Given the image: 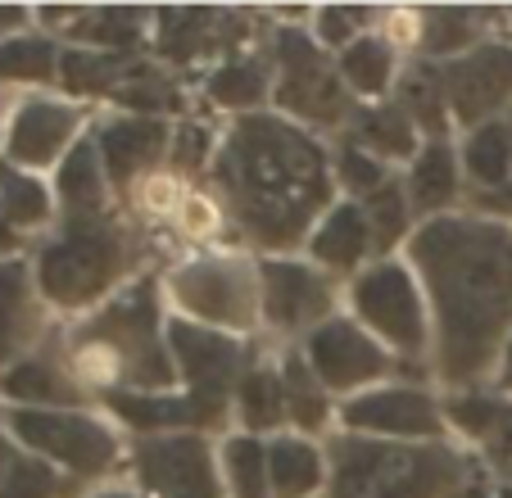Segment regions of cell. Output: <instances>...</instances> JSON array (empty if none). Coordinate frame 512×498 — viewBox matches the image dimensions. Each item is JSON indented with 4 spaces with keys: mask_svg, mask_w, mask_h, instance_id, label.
<instances>
[{
    "mask_svg": "<svg viewBox=\"0 0 512 498\" xmlns=\"http://www.w3.org/2000/svg\"><path fill=\"white\" fill-rule=\"evenodd\" d=\"M59 68H64V87L78 91V96H96V91L118 96L136 73L123 55H109V50H73V55L59 59Z\"/></svg>",
    "mask_w": 512,
    "mask_h": 498,
    "instance_id": "cell-27",
    "label": "cell"
},
{
    "mask_svg": "<svg viewBox=\"0 0 512 498\" xmlns=\"http://www.w3.org/2000/svg\"><path fill=\"white\" fill-rule=\"evenodd\" d=\"M463 163H467V173L476 177V182L485 186H508L512 182V136H508V123H485L476 127L472 136H467L463 145Z\"/></svg>",
    "mask_w": 512,
    "mask_h": 498,
    "instance_id": "cell-29",
    "label": "cell"
},
{
    "mask_svg": "<svg viewBox=\"0 0 512 498\" xmlns=\"http://www.w3.org/2000/svg\"><path fill=\"white\" fill-rule=\"evenodd\" d=\"M259 308L277 331L322 326V317L331 313V277L309 263L268 259L259 268Z\"/></svg>",
    "mask_w": 512,
    "mask_h": 498,
    "instance_id": "cell-14",
    "label": "cell"
},
{
    "mask_svg": "<svg viewBox=\"0 0 512 498\" xmlns=\"http://www.w3.org/2000/svg\"><path fill=\"white\" fill-rule=\"evenodd\" d=\"M168 127L159 118H114L100 127V159H105V177L114 186H127L136 173H145L150 163L164 154Z\"/></svg>",
    "mask_w": 512,
    "mask_h": 498,
    "instance_id": "cell-18",
    "label": "cell"
},
{
    "mask_svg": "<svg viewBox=\"0 0 512 498\" xmlns=\"http://www.w3.org/2000/svg\"><path fill=\"white\" fill-rule=\"evenodd\" d=\"M304 358L327 390H358L390 372V354L377 345V336H368L349 317H327L322 326H313Z\"/></svg>",
    "mask_w": 512,
    "mask_h": 498,
    "instance_id": "cell-13",
    "label": "cell"
},
{
    "mask_svg": "<svg viewBox=\"0 0 512 498\" xmlns=\"http://www.w3.org/2000/svg\"><path fill=\"white\" fill-rule=\"evenodd\" d=\"M10 426L32 453L59 462L82 476H100L118 462V440L87 412H55V408H14Z\"/></svg>",
    "mask_w": 512,
    "mask_h": 498,
    "instance_id": "cell-6",
    "label": "cell"
},
{
    "mask_svg": "<svg viewBox=\"0 0 512 498\" xmlns=\"http://www.w3.org/2000/svg\"><path fill=\"white\" fill-rule=\"evenodd\" d=\"M213 177L245 236L263 249H290L309 236L331 204L327 150L286 118L245 114L227 132Z\"/></svg>",
    "mask_w": 512,
    "mask_h": 498,
    "instance_id": "cell-2",
    "label": "cell"
},
{
    "mask_svg": "<svg viewBox=\"0 0 512 498\" xmlns=\"http://www.w3.org/2000/svg\"><path fill=\"white\" fill-rule=\"evenodd\" d=\"M209 96L227 109H254L268 96V73H263V64H254V59H227V64L213 68Z\"/></svg>",
    "mask_w": 512,
    "mask_h": 498,
    "instance_id": "cell-32",
    "label": "cell"
},
{
    "mask_svg": "<svg viewBox=\"0 0 512 498\" xmlns=\"http://www.w3.org/2000/svg\"><path fill=\"white\" fill-rule=\"evenodd\" d=\"M236 403H241V422L250 426V431H272V426H281L290 417L286 412V385H281V372H272V367H254V372H245Z\"/></svg>",
    "mask_w": 512,
    "mask_h": 498,
    "instance_id": "cell-30",
    "label": "cell"
},
{
    "mask_svg": "<svg viewBox=\"0 0 512 498\" xmlns=\"http://www.w3.org/2000/svg\"><path fill=\"white\" fill-rule=\"evenodd\" d=\"M372 14L368 10H354V5H336V10H322L318 14V37L322 46H340L349 50L358 41V28H368Z\"/></svg>",
    "mask_w": 512,
    "mask_h": 498,
    "instance_id": "cell-42",
    "label": "cell"
},
{
    "mask_svg": "<svg viewBox=\"0 0 512 498\" xmlns=\"http://www.w3.org/2000/svg\"><path fill=\"white\" fill-rule=\"evenodd\" d=\"M227 476H232V494L236 498H272V480H268V449L254 435H236L227 440Z\"/></svg>",
    "mask_w": 512,
    "mask_h": 498,
    "instance_id": "cell-33",
    "label": "cell"
},
{
    "mask_svg": "<svg viewBox=\"0 0 512 498\" xmlns=\"http://www.w3.org/2000/svg\"><path fill=\"white\" fill-rule=\"evenodd\" d=\"M358 322L368 326L372 336H381L399 354H422L426 345V308L422 290H417L413 272L399 263H377L349 290Z\"/></svg>",
    "mask_w": 512,
    "mask_h": 498,
    "instance_id": "cell-7",
    "label": "cell"
},
{
    "mask_svg": "<svg viewBox=\"0 0 512 498\" xmlns=\"http://www.w3.org/2000/svg\"><path fill=\"white\" fill-rule=\"evenodd\" d=\"M363 213H368V222H372L377 245L390 249L399 236H404V227H408V195H404V186L386 182L377 195H368V200H363Z\"/></svg>",
    "mask_w": 512,
    "mask_h": 498,
    "instance_id": "cell-40",
    "label": "cell"
},
{
    "mask_svg": "<svg viewBox=\"0 0 512 498\" xmlns=\"http://www.w3.org/2000/svg\"><path fill=\"white\" fill-rule=\"evenodd\" d=\"M223 28H236V19L213 10H159V50L173 59H191L213 37L223 41Z\"/></svg>",
    "mask_w": 512,
    "mask_h": 498,
    "instance_id": "cell-26",
    "label": "cell"
},
{
    "mask_svg": "<svg viewBox=\"0 0 512 498\" xmlns=\"http://www.w3.org/2000/svg\"><path fill=\"white\" fill-rule=\"evenodd\" d=\"M145 32L141 10H91V19L73 23V37H87L91 46L109 50V55H127Z\"/></svg>",
    "mask_w": 512,
    "mask_h": 498,
    "instance_id": "cell-34",
    "label": "cell"
},
{
    "mask_svg": "<svg viewBox=\"0 0 512 498\" xmlns=\"http://www.w3.org/2000/svg\"><path fill=\"white\" fill-rule=\"evenodd\" d=\"M340 422L349 431H372V435H395V440H440L445 417L435 408L431 394L422 390H368L340 403Z\"/></svg>",
    "mask_w": 512,
    "mask_h": 498,
    "instance_id": "cell-15",
    "label": "cell"
},
{
    "mask_svg": "<svg viewBox=\"0 0 512 498\" xmlns=\"http://www.w3.org/2000/svg\"><path fill=\"white\" fill-rule=\"evenodd\" d=\"M449 91V109L458 123L476 127L494 123L503 105H512V46H472L467 55H458L454 64L440 68Z\"/></svg>",
    "mask_w": 512,
    "mask_h": 498,
    "instance_id": "cell-12",
    "label": "cell"
},
{
    "mask_svg": "<svg viewBox=\"0 0 512 498\" xmlns=\"http://www.w3.org/2000/svg\"><path fill=\"white\" fill-rule=\"evenodd\" d=\"M78 358L96 376H114V381L132 385L136 394L164 390L177 376V367L168 354V336H159L155 281H141L127 295L109 299L78 336Z\"/></svg>",
    "mask_w": 512,
    "mask_h": 498,
    "instance_id": "cell-4",
    "label": "cell"
},
{
    "mask_svg": "<svg viewBox=\"0 0 512 498\" xmlns=\"http://www.w3.org/2000/svg\"><path fill=\"white\" fill-rule=\"evenodd\" d=\"M78 136V109L59 100H28L10 127V159L19 168H46Z\"/></svg>",
    "mask_w": 512,
    "mask_h": 498,
    "instance_id": "cell-17",
    "label": "cell"
},
{
    "mask_svg": "<svg viewBox=\"0 0 512 498\" xmlns=\"http://www.w3.org/2000/svg\"><path fill=\"white\" fill-rule=\"evenodd\" d=\"M336 182L345 186V191H354V195H377L381 186L390 182V173H386V163L377 159V154H368L363 145H354V141H345L336 150Z\"/></svg>",
    "mask_w": 512,
    "mask_h": 498,
    "instance_id": "cell-39",
    "label": "cell"
},
{
    "mask_svg": "<svg viewBox=\"0 0 512 498\" xmlns=\"http://www.w3.org/2000/svg\"><path fill=\"white\" fill-rule=\"evenodd\" d=\"M136 480L145 498H223L218 458L195 431L141 435L136 444Z\"/></svg>",
    "mask_w": 512,
    "mask_h": 498,
    "instance_id": "cell-9",
    "label": "cell"
},
{
    "mask_svg": "<svg viewBox=\"0 0 512 498\" xmlns=\"http://www.w3.org/2000/svg\"><path fill=\"white\" fill-rule=\"evenodd\" d=\"M123 263H127V249H123V236H118L114 222L82 218V222H68L64 236L41 249L37 286L50 304L82 308V304H96V299L109 295V286L118 281Z\"/></svg>",
    "mask_w": 512,
    "mask_h": 498,
    "instance_id": "cell-5",
    "label": "cell"
},
{
    "mask_svg": "<svg viewBox=\"0 0 512 498\" xmlns=\"http://www.w3.org/2000/svg\"><path fill=\"white\" fill-rule=\"evenodd\" d=\"M173 295L186 313L213 326H250L259 313V281L241 259H200L173 277Z\"/></svg>",
    "mask_w": 512,
    "mask_h": 498,
    "instance_id": "cell-10",
    "label": "cell"
},
{
    "mask_svg": "<svg viewBox=\"0 0 512 498\" xmlns=\"http://www.w3.org/2000/svg\"><path fill=\"white\" fill-rule=\"evenodd\" d=\"M0 498H59V476L41 458H14L5 471Z\"/></svg>",
    "mask_w": 512,
    "mask_h": 498,
    "instance_id": "cell-41",
    "label": "cell"
},
{
    "mask_svg": "<svg viewBox=\"0 0 512 498\" xmlns=\"http://www.w3.org/2000/svg\"><path fill=\"white\" fill-rule=\"evenodd\" d=\"M476 14L472 10H426L422 14V50L426 55H454L476 41Z\"/></svg>",
    "mask_w": 512,
    "mask_h": 498,
    "instance_id": "cell-38",
    "label": "cell"
},
{
    "mask_svg": "<svg viewBox=\"0 0 512 498\" xmlns=\"http://www.w3.org/2000/svg\"><path fill=\"white\" fill-rule=\"evenodd\" d=\"M485 209H494V213H508V218H512V182H508V186H499V191H490V195H485Z\"/></svg>",
    "mask_w": 512,
    "mask_h": 498,
    "instance_id": "cell-43",
    "label": "cell"
},
{
    "mask_svg": "<svg viewBox=\"0 0 512 498\" xmlns=\"http://www.w3.org/2000/svg\"><path fill=\"white\" fill-rule=\"evenodd\" d=\"M0 390L10 399L28 403V408H55V403H78V385L73 376L59 372L50 358H23L19 367H10V376L0 381Z\"/></svg>",
    "mask_w": 512,
    "mask_h": 498,
    "instance_id": "cell-25",
    "label": "cell"
},
{
    "mask_svg": "<svg viewBox=\"0 0 512 498\" xmlns=\"http://www.w3.org/2000/svg\"><path fill=\"white\" fill-rule=\"evenodd\" d=\"M435 304L440 376L467 385L508 345L512 227L499 218H431L408 245Z\"/></svg>",
    "mask_w": 512,
    "mask_h": 498,
    "instance_id": "cell-1",
    "label": "cell"
},
{
    "mask_svg": "<svg viewBox=\"0 0 512 498\" xmlns=\"http://www.w3.org/2000/svg\"><path fill=\"white\" fill-rule=\"evenodd\" d=\"M372 245H377V236H372V222L363 213V204H336L309 236V254L322 272L358 268V263L368 259Z\"/></svg>",
    "mask_w": 512,
    "mask_h": 498,
    "instance_id": "cell-19",
    "label": "cell"
},
{
    "mask_svg": "<svg viewBox=\"0 0 512 498\" xmlns=\"http://www.w3.org/2000/svg\"><path fill=\"white\" fill-rule=\"evenodd\" d=\"M59 68V55L46 37H14L0 46V77L10 82H50Z\"/></svg>",
    "mask_w": 512,
    "mask_h": 498,
    "instance_id": "cell-35",
    "label": "cell"
},
{
    "mask_svg": "<svg viewBox=\"0 0 512 498\" xmlns=\"http://www.w3.org/2000/svg\"><path fill=\"white\" fill-rule=\"evenodd\" d=\"M322 453L300 435H281L268 444V480L277 498H313L322 489Z\"/></svg>",
    "mask_w": 512,
    "mask_h": 498,
    "instance_id": "cell-22",
    "label": "cell"
},
{
    "mask_svg": "<svg viewBox=\"0 0 512 498\" xmlns=\"http://www.w3.org/2000/svg\"><path fill=\"white\" fill-rule=\"evenodd\" d=\"M281 385H286V412L304 426V431L327 426V385L313 376L309 358L286 354V363H281Z\"/></svg>",
    "mask_w": 512,
    "mask_h": 498,
    "instance_id": "cell-31",
    "label": "cell"
},
{
    "mask_svg": "<svg viewBox=\"0 0 512 498\" xmlns=\"http://www.w3.org/2000/svg\"><path fill=\"white\" fill-rule=\"evenodd\" d=\"M354 145L377 159H417V127L399 105H372L354 114Z\"/></svg>",
    "mask_w": 512,
    "mask_h": 498,
    "instance_id": "cell-23",
    "label": "cell"
},
{
    "mask_svg": "<svg viewBox=\"0 0 512 498\" xmlns=\"http://www.w3.org/2000/svg\"><path fill=\"white\" fill-rule=\"evenodd\" d=\"M96 498H132V494H114V489H109V494H96Z\"/></svg>",
    "mask_w": 512,
    "mask_h": 498,
    "instance_id": "cell-48",
    "label": "cell"
},
{
    "mask_svg": "<svg viewBox=\"0 0 512 498\" xmlns=\"http://www.w3.org/2000/svg\"><path fill=\"white\" fill-rule=\"evenodd\" d=\"M399 109H404L408 118H413L417 132H426L431 141H445L449 132V91H445V73L435 64H413L404 68V77H399Z\"/></svg>",
    "mask_w": 512,
    "mask_h": 498,
    "instance_id": "cell-21",
    "label": "cell"
},
{
    "mask_svg": "<svg viewBox=\"0 0 512 498\" xmlns=\"http://www.w3.org/2000/svg\"><path fill=\"white\" fill-rule=\"evenodd\" d=\"M109 408L123 417L127 426L145 435H177L191 426H213L223 422L218 403H204L195 394H136V390H109Z\"/></svg>",
    "mask_w": 512,
    "mask_h": 498,
    "instance_id": "cell-16",
    "label": "cell"
},
{
    "mask_svg": "<svg viewBox=\"0 0 512 498\" xmlns=\"http://www.w3.org/2000/svg\"><path fill=\"white\" fill-rule=\"evenodd\" d=\"M23 19H28V14H23L19 5H0V32H10V28H23Z\"/></svg>",
    "mask_w": 512,
    "mask_h": 498,
    "instance_id": "cell-45",
    "label": "cell"
},
{
    "mask_svg": "<svg viewBox=\"0 0 512 498\" xmlns=\"http://www.w3.org/2000/svg\"><path fill=\"white\" fill-rule=\"evenodd\" d=\"M499 385L512 394V336H508V345H503V354H499Z\"/></svg>",
    "mask_w": 512,
    "mask_h": 498,
    "instance_id": "cell-44",
    "label": "cell"
},
{
    "mask_svg": "<svg viewBox=\"0 0 512 498\" xmlns=\"http://www.w3.org/2000/svg\"><path fill=\"white\" fill-rule=\"evenodd\" d=\"M10 462H14V453H10V444H5V435H0V485H5V471H10Z\"/></svg>",
    "mask_w": 512,
    "mask_h": 498,
    "instance_id": "cell-46",
    "label": "cell"
},
{
    "mask_svg": "<svg viewBox=\"0 0 512 498\" xmlns=\"http://www.w3.org/2000/svg\"><path fill=\"white\" fill-rule=\"evenodd\" d=\"M390 73H395V50L381 37H358L340 55V77H345V87L358 91V96H372V100L386 96Z\"/></svg>",
    "mask_w": 512,
    "mask_h": 498,
    "instance_id": "cell-28",
    "label": "cell"
},
{
    "mask_svg": "<svg viewBox=\"0 0 512 498\" xmlns=\"http://www.w3.org/2000/svg\"><path fill=\"white\" fill-rule=\"evenodd\" d=\"M168 354H173V367L186 376V394L204 403H227V390L241 376V340L223 336L218 326H200L186 322V317H173L168 322Z\"/></svg>",
    "mask_w": 512,
    "mask_h": 498,
    "instance_id": "cell-11",
    "label": "cell"
},
{
    "mask_svg": "<svg viewBox=\"0 0 512 498\" xmlns=\"http://www.w3.org/2000/svg\"><path fill=\"white\" fill-rule=\"evenodd\" d=\"M277 64H281V87L277 100L295 118L309 123H340L349 114V87L340 68H331L327 50L304 32H281L277 37Z\"/></svg>",
    "mask_w": 512,
    "mask_h": 498,
    "instance_id": "cell-8",
    "label": "cell"
},
{
    "mask_svg": "<svg viewBox=\"0 0 512 498\" xmlns=\"http://www.w3.org/2000/svg\"><path fill=\"white\" fill-rule=\"evenodd\" d=\"M105 159H100V145L78 141L68 150L64 168H59V200H64L68 222L82 218H105Z\"/></svg>",
    "mask_w": 512,
    "mask_h": 498,
    "instance_id": "cell-20",
    "label": "cell"
},
{
    "mask_svg": "<svg viewBox=\"0 0 512 498\" xmlns=\"http://www.w3.org/2000/svg\"><path fill=\"white\" fill-rule=\"evenodd\" d=\"M463 485V458L449 444H386L345 440L331 444L327 498H449Z\"/></svg>",
    "mask_w": 512,
    "mask_h": 498,
    "instance_id": "cell-3",
    "label": "cell"
},
{
    "mask_svg": "<svg viewBox=\"0 0 512 498\" xmlns=\"http://www.w3.org/2000/svg\"><path fill=\"white\" fill-rule=\"evenodd\" d=\"M508 136H512V114H508Z\"/></svg>",
    "mask_w": 512,
    "mask_h": 498,
    "instance_id": "cell-49",
    "label": "cell"
},
{
    "mask_svg": "<svg viewBox=\"0 0 512 498\" xmlns=\"http://www.w3.org/2000/svg\"><path fill=\"white\" fill-rule=\"evenodd\" d=\"M23 322H28V268L0 263V363L19 345Z\"/></svg>",
    "mask_w": 512,
    "mask_h": 498,
    "instance_id": "cell-37",
    "label": "cell"
},
{
    "mask_svg": "<svg viewBox=\"0 0 512 498\" xmlns=\"http://www.w3.org/2000/svg\"><path fill=\"white\" fill-rule=\"evenodd\" d=\"M0 213L10 227H32V222H46L50 218V195L37 177H23L14 168L0 173Z\"/></svg>",
    "mask_w": 512,
    "mask_h": 498,
    "instance_id": "cell-36",
    "label": "cell"
},
{
    "mask_svg": "<svg viewBox=\"0 0 512 498\" xmlns=\"http://www.w3.org/2000/svg\"><path fill=\"white\" fill-rule=\"evenodd\" d=\"M458 195V163L454 150L445 141H431L426 150H417L413 173H408V204L417 213H435L445 209L449 200Z\"/></svg>",
    "mask_w": 512,
    "mask_h": 498,
    "instance_id": "cell-24",
    "label": "cell"
},
{
    "mask_svg": "<svg viewBox=\"0 0 512 498\" xmlns=\"http://www.w3.org/2000/svg\"><path fill=\"white\" fill-rule=\"evenodd\" d=\"M10 245V222H5V213H0V249Z\"/></svg>",
    "mask_w": 512,
    "mask_h": 498,
    "instance_id": "cell-47",
    "label": "cell"
}]
</instances>
